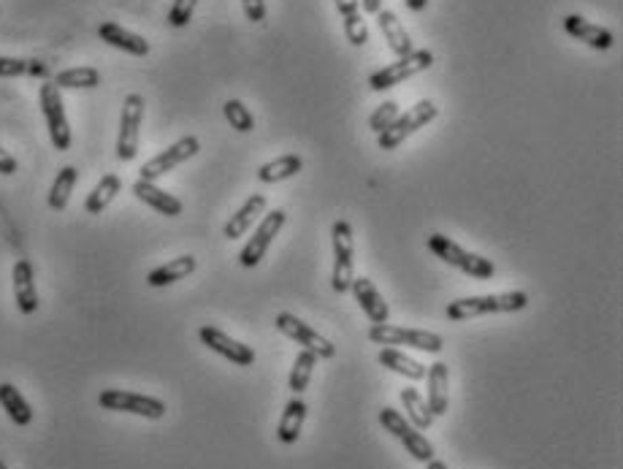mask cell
Instances as JSON below:
<instances>
[{"label": "cell", "instance_id": "obj_1", "mask_svg": "<svg viewBox=\"0 0 623 469\" xmlns=\"http://www.w3.org/2000/svg\"><path fill=\"white\" fill-rule=\"evenodd\" d=\"M528 307V293L526 291H510V293H491V296H469V299H455L447 304V321L464 323L475 321L483 315H502V312H520Z\"/></svg>", "mask_w": 623, "mask_h": 469}, {"label": "cell", "instance_id": "obj_2", "mask_svg": "<svg viewBox=\"0 0 623 469\" xmlns=\"http://www.w3.org/2000/svg\"><path fill=\"white\" fill-rule=\"evenodd\" d=\"M428 250H431L436 258H442L447 266H453V269L469 274L472 280H491V277L496 274V266H494L491 258H483V255H477V252L464 250V247H461L458 241H453L450 236L431 234L428 236Z\"/></svg>", "mask_w": 623, "mask_h": 469}, {"label": "cell", "instance_id": "obj_3", "mask_svg": "<svg viewBox=\"0 0 623 469\" xmlns=\"http://www.w3.org/2000/svg\"><path fill=\"white\" fill-rule=\"evenodd\" d=\"M331 244H333V274L331 288L336 293H350L355 280V239L347 220H333L331 226Z\"/></svg>", "mask_w": 623, "mask_h": 469}, {"label": "cell", "instance_id": "obj_4", "mask_svg": "<svg viewBox=\"0 0 623 469\" xmlns=\"http://www.w3.org/2000/svg\"><path fill=\"white\" fill-rule=\"evenodd\" d=\"M369 340L374 345H385V348H415L423 352H442L444 342L439 334L434 331H423V329H402V326H391V323H372L369 329Z\"/></svg>", "mask_w": 623, "mask_h": 469}, {"label": "cell", "instance_id": "obj_5", "mask_svg": "<svg viewBox=\"0 0 623 469\" xmlns=\"http://www.w3.org/2000/svg\"><path fill=\"white\" fill-rule=\"evenodd\" d=\"M431 66H434V55H431L428 49H413L410 55L399 57L396 63H391V66L374 71V74L369 76V87H372L374 93L391 90V87H396V85L413 79L417 74L428 71Z\"/></svg>", "mask_w": 623, "mask_h": 469}, {"label": "cell", "instance_id": "obj_6", "mask_svg": "<svg viewBox=\"0 0 623 469\" xmlns=\"http://www.w3.org/2000/svg\"><path fill=\"white\" fill-rule=\"evenodd\" d=\"M436 115H439V109H436L434 101H420V104H415L410 112H404V115H399V117L393 119L383 133H377L380 149H385V152L388 149H396L399 144H404L420 127H425L428 122H434Z\"/></svg>", "mask_w": 623, "mask_h": 469}, {"label": "cell", "instance_id": "obj_7", "mask_svg": "<svg viewBox=\"0 0 623 469\" xmlns=\"http://www.w3.org/2000/svg\"><path fill=\"white\" fill-rule=\"evenodd\" d=\"M98 404L104 410H111V413H130V415H141V418H149V421H160L166 415V402H160L155 396L122 391V388H106V391H101Z\"/></svg>", "mask_w": 623, "mask_h": 469}, {"label": "cell", "instance_id": "obj_8", "mask_svg": "<svg viewBox=\"0 0 623 469\" xmlns=\"http://www.w3.org/2000/svg\"><path fill=\"white\" fill-rule=\"evenodd\" d=\"M380 423H383V429L385 432H391L404 448H407V454L415 459V462H431L434 459V445L425 440V434H420L415 426L399 413V410H393V407H383L380 410Z\"/></svg>", "mask_w": 623, "mask_h": 469}, {"label": "cell", "instance_id": "obj_9", "mask_svg": "<svg viewBox=\"0 0 623 469\" xmlns=\"http://www.w3.org/2000/svg\"><path fill=\"white\" fill-rule=\"evenodd\" d=\"M38 98H41V112H44V119H46L49 138H52L55 149L57 152H66L71 147V127H68V117H66L60 87L55 82H44Z\"/></svg>", "mask_w": 623, "mask_h": 469}, {"label": "cell", "instance_id": "obj_10", "mask_svg": "<svg viewBox=\"0 0 623 469\" xmlns=\"http://www.w3.org/2000/svg\"><path fill=\"white\" fill-rule=\"evenodd\" d=\"M141 122H144V98L138 93H130L122 104V117H119V133H117V158L119 160H133L138 155V136H141Z\"/></svg>", "mask_w": 623, "mask_h": 469}, {"label": "cell", "instance_id": "obj_11", "mask_svg": "<svg viewBox=\"0 0 623 469\" xmlns=\"http://www.w3.org/2000/svg\"><path fill=\"white\" fill-rule=\"evenodd\" d=\"M199 149H201V141H199L196 136H185V138L174 141L169 149H163L160 155H155L152 160H147V163L141 166V171H138V174H141L138 179L155 182V179L166 177L169 171H174L177 166H182L185 160L196 158Z\"/></svg>", "mask_w": 623, "mask_h": 469}, {"label": "cell", "instance_id": "obj_12", "mask_svg": "<svg viewBox=\"0 0 623 469\" xmlns=\"http://www.w3.org/2000/svg\"><path fill=\"white\" fill-rule=\"evenodd\" d=\"M274 326H277L285 337H291L296 345H301L304 351L314 352L317 358H333V355H336V345H333L331 340H325L322 334H317L310 323H304V321L296 318L293 312H280V315L274 318Z\"/></svg>", "mask_w": 623, "mask_h": 469}, {"label": "cell", "instance_id": "obj_13", "mask_svg": "<svg viewBox=\"0 0 623 469\" xmlns=\"http://www.w3.org/2000/svg\"><path fill=\"white\" fill-rule=\"evenodd\" d=\"M285 220H288V215H285L282 209H274V212L263 215V220L258 223L255 234L250 236V241H247V244H244V250L239 252V263H241L244 269H255V266L263 260L266 250L271 247L274 236L282 231Z\"/></svg>", "mask_w": 623, "mask_h": 469}, {"label": "cell", "instance_id": "obj_14", "mask_svg": "<svg viewBox=\"0 0 623 469\" xmlns=\"http://www.w3.org/2000/svg\"><path fill=\"white\" fill-rule=\"evenodd\" d=\"M199 340L207 345L209 351H214L217 355L228 358V361L236 363V366H252V363H255V351H252L250 345L233 340L230 334L220 331L217 326H201Z\"/></svg>", "mask_w": 623, "mask_h": 469}, {"label": "cell", "instance_id": "obj_15", "mask_svg": "<svg viewBox=\"0 0 623 469\" xmlns=\"http://www.w3.org/2000/svg\"><path fill=\"white\" fill-rule=\"evenodd\" d=\"M564 30H567L575 41H583L586 46H591V49H597V52H608V49L616 44V36H613L608 27H599V25L583 19L580 14L564 16Z\"/></svg>", "mask_w": 623, "mask_h": 469}, {"label": "cell", "instance_id": "obj_16", "mask_svg": "<svg viewBox=\"0 0 623 469\" xmlns=\"http://www.w3.org/2000/svg\"><path fill=\"white\" fill-rule=\"evenodd\" d=\"M350 291H352L355 301L361 304L363 315H366L372 323H388L391 307H388V301L383 299V293L377 291V285H374L369 277H355L352 285H350Z\"/></svg>", "mask_w": 623, "mask_h": 469}, {"label": "cell", "instance_id": "obj_17", "mask_svg": "<svg viewBox=\"0 0 623 469\" xmlns=\"http://www.w3.org/2000/svg\"><path fill=\"white\" fill-rule=\"evenodd\" d=\"M11 282H14V301H16L19 312L22 315H33L38 310V291H36V274H33L30 260L19 258L14 263Z\"/></svg>", "mask_w": 623, "mask_h": 469}, {"label": "cell", "instance_id": "obj_18", "mask_svg": "<svg viewBox=\"0 0 623 469\" xmlns=\"http://www.w3.org/2000/svg\"><path fill=\"white\" fill-rule=\"evenodd\" d=\"M133 193L138 201H144L147 207H152L158 215H166V218H179L182 215V201L166 190H160L155 182H147V179H136L133 182Z\"/></svg>", "mask_w": 623, "mask_h": 469}, {"label": "cell", "instance_id": "obj_19", "mask_svg": "<svg viewBox=\"0 0 623 469\" xmlns=\"http://www.w3.org/2000/svg\"><path fill=\"white\" fill-rule=\"evenodd\" d=\"M425 377H428V410H431V415L434 418L447 415V407H450V372H447V363H442V361L431 363Z\"/></svg>", "mask_w": 623, "mask_h": 469}, {"label": "cell", "instance_id": "obj_20", "mask_svg": "<svg viewBox=\"0 0 623 469\" xmlns=\"http://www.w3.org/2000/svg\"><path fill=\"white\" fill-rule=\"evenodd\" d=\"M98 36H101V41H106L108 46L122 49V52H128V55H136V57L149 55V41H147L144 36L133 33V30H125V27L117 25V22H104V25L98 27Z\"/></svg>", "mask_w": 623, "mask_h": 469}, {"label": "cell", "instance_id": "obj_21", "mask_svg": "<svg viewBox=\"0 0 623 469\" xmlns=\"http://www.w3.org/2000/svg\"><path fill=\"white\" fill-rule=\"evenodd\" d=\"M266 196H260V193H252L244 204H241V209L236 212V215H230V220L225 223V229H222V234H225V239H239V236H244L258 220H260V215L266 212Z\"/></svg>", "mask_w": 623, "mask_h": 469}, {"label": "cell", "instance_id": "obj_22", "mask_svg": "<svg viewBox=\"0 0 623 469\" xmlns=\"http://www.w3.org/2000/svg\"><path fill=\"white\" fill-rule=\"evenodd\" d=\"M374 16H377V25H380V30H383V36H385L391 52H393L396 57L410 55V52H413V38H410V33L404 30V25L399 22V16H396L393 11H388V8H380Z\"/></svg>", "mask_w": 623, "mask_h": 469}, {"label": "cell", "instance_id": "obj_23", "mask_svg": "<svg viewBox=\"0 0 623 469\" xmlns=\"http://www.w3.org/2000/svg\"><path fill=\"white\" fill-rule=\"evenodd\" d=\"M304 421H307V402L301 396H293L285 410H282V418H280V426H277V437L282 445H293L299 443L301 437V429H304Z\"/></svg>", "mask_w": 623, "mask_h": 469}, {"label": "cell", "instance_id": "obj_24", "mask_svg": "<svg viewBox=\"0 0 623 469\" xmlns=\"http://www.w3.org/2000/svg\"><path fill=\"white\" fill-rule=\"evenodd\" d=\"M196 266H199V260H196L193 255H179V258H174V260H169V263L152 269V271L147 274V285H152V288L174 285V282L190 277V274L196 271Z\"/></svg>", "mask_w": 623, "mask_h": 469}, {"label": "cell", "instance_id": "obj_25", "mask_svg": "<svg viewBox=\"0 0 623 469\" xmlns=\"http://www.w3.org/2000/svg\"><path fill=\"white\" fill-rule=\"evenodd\" d=\"M333 3L342 14L347 41L352 46H363L369 41V27H366V19L361 16V0H333Z\"/></svg>", "mask_w": 623, "mask_h": 469}, {"label": "cell", "instance_id": "obj_26", "mask_svg": "<svg viewBox=\"0 0 623 469\" xmlns=\"http://www.w3.org/2000/svg\"><path fill=\"white\" fill-rule=\"evenodd\" d=\"M301 168H304V160L299 155H280L277 160H269L258 168V179L263 185H277V182L296 177Z\"/></svg>", "mask_w": 623, "mask_h": 469}, {"label": "cell", "instance_id": "obj_27", "mask_svg": "<svg viewBox=\"0 0 623 469\" xmlns=\"http://www.w3.org/2000/svg\"><path fill=\"white\" fill-rule=\"evenodd\" d=\"M0 404L5 410V415L14 421V426H27L33 421V410L27 404V399L19 393L16 385L11 382H0Z\"/></svg>", "mask_w": 623, "mask_h": 469}, {"label": "cell", "instance_id": "obj_28", "mask_svg": "<svg viewBox=\"0 0 623 469\" xmlns=\"http://www.w3.org/2000/svg\"><path fill=\"white\" fill-rule=\"evenodd\" d=\"M55 85L60 90H96L101 85V71L93 66H79V68H66L55 76Z\"/></svg>", "mask_w": 623, "mask_h": 469}, {"label": "cell", "instance_id": "obj_29", "mask_svg": "<svg viewBox=\"0 0 623 469\" xmlns=\"http://www.w3.org/2000/svg\"><path fill=\"white\" fill-rule=\"evenodd\" d=\"M77 179H79V171L74 168V166H63L60 171H57V177H55V182H52V188H49V209H55V212H63L66 207H68V201H71V193H74V188H77Z\"/></svg>", "mask_w": 623, "mask_h": 469}, {"label": "cell", "instance_id": "obj_30", "mask_svg": "<svg viewBox=\"0 0 623 469\" xmlns=\"http://www.w3.org/2000/svg\"><path fill=\"white\" fill-rule=\"evenodd\" d=\"M377 361H380L383 366H388L391 372L404 374L407 380H423V377H425V366H423L420 361H415V358L399 352L396 348H383L380 355H377Z\"/></svg>", "mask_w": 623, "mask_h": 469}, {"label": "cell", "instance_id": "obj_31", "mask_svg": "<svg viewBox=\"0 0 623 469\" xmlns=\"http://www.w3.org/2000/svg\"><path fill=\"white\" fill-rule=\"evenodd\" d=\"M119 190H122V179H119L117 174H106V177H101V182L93 188V193L87 196L85 209H87L90 215H101L106 207L117 199Z\"/></svg>", "mask_w": 623, "mask_h": 469}, {"label": "cell", "instance_id": "obj_32", "mask_svg": "<svg viewBox=\"0 0 623 469\" xmlns=\"http://www.w3.org/2000/svg\"><path fill=\"white\" fill-rule=\"evenodd\" d=\"M402 404H404V410H407V421L415 426L417 432L431 429L434 415H431V410H428V402L417 393L415 388H402Z\"/></svg>", "mask_w": 623, "mask_h": 469}, {"label": "cell", "instance_id": "obj_33", "mask_svg": "<svg viewBox=\"0 0 623 469\" xmlns=\"http://www.w3.org/2000/svg\"><path fill=\"white\" fill-rule=\"evenodd\" d=\"M317 366V355L310 351H301L293 361V369H291V377H288V388L293 391V396H301L307 391L312 380V372Z\"/></svg>", "mask_w": 623, "mask_h": 469}, {"label": "cell", "instance_id": "obj_34", "mask_svg": "<svg viewBox=\"0 0 623 469\" xmlns=\"http://www.w3.org/2000/svg\"><path fill=\"white\" fill-rule=\"evenodd\" d=\"M16 76H46V66L38 60L0 55V79H16Z\"/></svg>", "mask_w": 623, "mask_h": 469}, {"label": "cell", "instance_id": "obj_35", "mask_svg": "<svg viewBox=\"0 0 623 469\" xmlns=\"http://www.w3.org/2000/svg\"><path fill=\"white\" fill-rule=\"evenodd\" d=\"M222 115H225V119L230 122V127H233V130H239V133H250V130L255 127V117H252V112H250L241 101H236V98L225 101Z\"/></svg>", "mask_w": 623, "mask_h": 469}, {"label": "cell", "instance_id": "obj_36", "mask_svg": "<svg viewBox=\"0 0 623 469\" xmlns=\"http://www.w3.org/2000/svg\"><path fill=\"white\" fill-rule=\"evenodd\" d=\"M396 117H399V104H396V101H385L383 107H377V109L372 112L369 127H372L374 133H383Z\"/></svg>", "mask_w": 623, "mask_h": 469}, {"label": "cell", "instance_id": "obj_37", "mask_svg": "<svg viewBox=\"0 0 623 469\" xmlns=\"http://www.w3.org/2000/svg\"><path fill=\"white\" fill-rule=\"evenodd\" d=\"M196 5H199V0H174V5L169 11V25L171 27H185L193 19Z\"/></svg>", "mask_w": 623, "mask_h": 469}, {"label": "cell", "instance_id": "obj_38", "mask_svg": "<svg viewBox=\"0 0 623 469\" xmlns=\"http://www.w3.org/2000/svg\"><path fill=\"white\" fill-rule=\"evenodd\" d=\"M244 16L255 25H260L266 19V0H241Z\"/></svg>", "mask_w": 623, "mask_h": 469}, {"label": "cell", "instance_id": "obj_39", "mask_svg": "<svg viewBox=\"0 0 623 469\" xmlns=\"http://www.w3.org/2000/svg\"><path fill=\"white\" fill-rule=\"evenodd\" d=\"M16 168H19L16 158H14V155H8V152H5V149L0 147V174L11 177V174H16Z\"/></svg>", "mask_w": 623, "mask_h": 469}, {"label": "cell", "instance_id": "obj_40", "mask_svg": "<svg viewBox=\"0 0 623 469\" xmlns=\"http://www.w3.org/2000/svg\"><path fill=\"white\" fill-rule=\"evenodd\" d=\"M363 3V11L366 14H377L383 8V0H361Z\"/></svg>", "mask_w": 623, "mask_h": 469}, {"label": "cell", "instance_id": "obj_41", "mask_svg": "<svg viewBox=\"0 0 623 469\" xmlns=\"http://www.w3.org/2000/svg\"><path fill=\"white\" fill-rule=\"evenodd\" d=\"M404 3H407V8H410V11H415V14L428 5V0H404Z\"/></svg>", "mask_w": 623, "mask_h": 469}, {"label": "cell", "instance_id": "obj_42", "mask_svg": "<svg viewBox=\"0 0 623 469\" xmlns=\"http://www.w3.org/2000/svg\"><path fill=\"white\" fill-rule=\"evenodd\" d=\"M425 469H447V464L439 459H431V462H425Z\"/></svg>", "mask_w": 623, "mask_h": 469}, {"label": "cell", "instance_id": "obj_43", "mask_svg": "<svg viewBox=\"0 0 623 469\" xmlns=\"http://www.w3.org/2000/svg\"><path fill=\"white\" fill-rule=\"evenodd\" d=\"M0 469H8V467H5V464H3V462H0Z\"/></svg>", "mask_w": 623, "mask_h": 469}]
</instances>
